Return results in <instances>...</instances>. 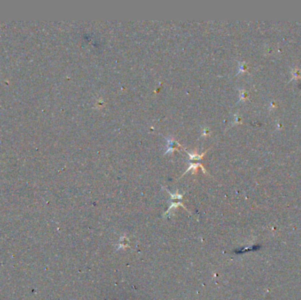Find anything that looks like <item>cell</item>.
<instances>
[{
  "mask_svg": "<svg viewBox=\"0 0 301 300\" xmlns=\"http://www.w3.org/2000/svg\"><path fill=\"white\" fill-rule=\"evenodd\" d=\"M179 146H180V143H178L174 139H173L171 137H167L166 138V151H165V154L173 152L176 149L175 147H179Z\"/></svg>",
  "mask_w": 301,
  "mask_h": 300,
  "instance_id": "obj_1",
  "label": "cell"
},
{
  "mask_svg": "<svg viewBox=\"0 0 301 300\" xmlns=\"http://www.w3.org/2000/svg\"><path fill=\"white\" fill-rule=\"evenodd\" d=\"M187 153L189 156V160L190 161H198V160L202 159V158L203 157V155H204V153H205V152L201 154V155L196 154V153H190V152H187Z\"/></svg>",
  "mask_w": 301,
  "mask_h": 300,
  "instance_id": "obj_2",
  "label": "cell"
},
{
  "mask_svg": "<svg viewBox=\"0 0 301 300\" xmlns=\"http://www.w3.org/2000/svg\"><path fill=\"white\" fill-rule=\"evenodd\" d=\"M208 133H209V129H208L207 128H205V129H202V136H206V135H209Z\"/></svg>",
  "mask_w": 301,
  "mask_h": 300,
  "instance_id": "obj_3",
  "label": "cell"
}]
</instances>
